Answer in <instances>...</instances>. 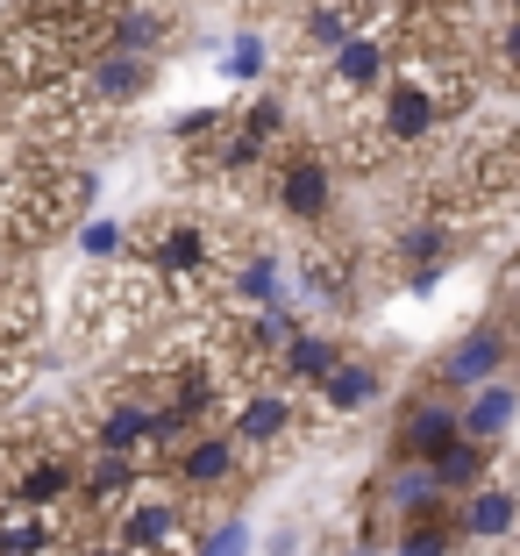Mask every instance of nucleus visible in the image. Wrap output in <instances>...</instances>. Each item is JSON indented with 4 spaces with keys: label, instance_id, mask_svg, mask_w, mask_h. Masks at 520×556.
<instances>
[{
    "label": "nucleus",
    "instance_id": "nucleus-21",
    "mask_svg": "<svg viewBox=\"0 0 520 556\" xmlns=\"http://www.w3.org/2000/svg\"><path fill=\"white\" fill-rule=\"evenodd\" d=\"M464 535H456V514H428V521H399L392 535V556H456Z\"/></svg>",
    "mask_w": 520,
    "mask_h": 556
},
{
    "label": "nucleus",
    "instance_id": "nucleus-32",
    "mask_svg": "<svg viewBox=\"0 0 520 556\" xmlns=\"http://www.w3.org/2000/svg\"><path fill=\"white\" fill-rule=\"evenodd\" d=\"M513 542H520V535H513Z\"/></svg>",
    "mask_w": 520,
    "mask_h": 556
},
{
    "label": "nucleus",
    "instance_id": "nucleus-5",
    "mask_svg": "<svg viewBox=\"0 0 520 556\" xmlns=\"http://www.w3.org/2000/svg\"><path fill=\"white\" fill-rule=\"evenodd\" d=\"M513 364H520V328L513 321H471L435 357V386L449 400H464V393H478V386H492V378H506Z\"/></svg>",
    "mask_w": 520,
    "mask_h": 556
},
{
    "label": "nucleus",
    "instance_id": "nucleus-8",
    "mask_svg": "<svg viewBox=\"0 0 520 556\" xmlns=\"http://www.w3.org/2000/svg\"><path fill=\"white\" fill-rule=\"evenodd\" d=\"M228 428L250 442V457H264V450H278V442L300 435V393L286 386V378H257L250 393H236Z\"/></svg>",
    "mask_w": 520,
    "mask_h": 556
},
{
    "label": "nucleus",
    "instance_id": "nucleus-23",
    "mask_svg": "<svg viewBox=\"0 0 520 556\" xmlns=\"http://www.w3.org/2000/svg\"><path fill=\"white\" fill-rule=\"evenodd\" d=\"M129 250H136V229H122V222H107V214H93V222L79 229V257L93 264V271L100 264H122Z\"/></svg>",
    "mask_w": 520,
    "mask_h": 556
},
{
    "label": "nucleus",
    "instance_id": "nucleus-31",
    "mask_svg": "<svg viewBox=\"0 0 520 556\" xmlns=\"http://www.w3.org/2000/svg\"><path fill=\"white\" fill-rule=\"evenodd\" d=\"M499 15H520V0H499Z\"/></svg>",
    "mask_w": 520,
    "mask_h": 556
},
{
    "label": "nucleus",
    "instance_id": "nucleus-17",
    "mask_svg": "<svg viewBox=\"0 0 520 556\" xmlns=\"http://www.w3.org/2000/svg\"><path fill=\"white\" fill-rule=\"evenodd\" d=\"M342 357H350V350H342V336H321V328H300L293 343L278 350V371H271V378H286L293 393H314V386H321V378L335 371Z\"/></svg>",
    "mask_w": 520,
    "mask_h": 556
},
{
    "label": "nucleus",
    "instance_id": "nucleus-4",
    "mask_svg": "<svg viewBox=\"0 0 520 556\" xmlns=\"http://www.w3.org/2000/svg\"><path fill=\"white\" fill-rule=\"evenodd\" d=\"M157 464H164V478H172L186 500H214V492H228L250 471V442L228 421H214V428H193V435H186L172 457H157Z\"/></svg>",
    "mask_w": 520,
    "mask_h": 556
},
{
    "label": "nucleus",
    "instance_id": "nucleus-11",
    "mask_svg": "<svg viewBox=\"0 0 520 556\" xmlns=\"http://www.w3.org/2000/svg\"><path fill=\"white\" fill-rule=\"evenodd\" d=\"M456 535H464V549H485V542L520 535V485L485 478L478 492H464V500H456Z\"/></svg>",
    "mask_w": 520,
    "mask_h": 556
},
{
    "label": "nucleus",
    "instance_id": "nucleus-30",
    "mask_svg": "<svg viewBox=\"0 0 520 556\" xmlns=\"http://www.w3.org/2000/svg\"><path fill=\"white\" fill-rule=\"evenodd\" d=\"M513 307H520V257H513Z\"/></svg>",
    "mask_w": 520,
    "mask_h": 556
},
{
    "label": "nucleus",
    "instance_id": "nucleus-3",
    "mask_svg": "<svg viewBox=\"0 0 520 556\" xmlns=\"http://www.w3.org/2000/svg\"><path fill=\"white\" fill-rule=\"evenodd\" d=\"M335 186H342V157H328L321 143H278L271 164L257 172L264 207L293 229H321L335 214Z\"/></svg>",
    "mask_w": 520,
    "mask_h": 556
},
{
    "label": "nucleus",
    "instance_id": "nucleus-2",
    "mask_svg": "<svg viewBox=\"0 0 520 556\" xmlns=\"http://www.w3.org/2000/svg\"><path fill=\"white\" fill-rule=\"evenodd\" d=\"M399 58H407V0L378 8L335 58H321V65H314V93H321V108H335V115H357L364 100L392 79Z\"/></svg>",
    "mask_w": 520,
    "mask_h": 556
},
{
    "label": "nucleus",
    "instance_id": "nucleus-14",
    "mask_svg": "<svg viewBox=\"0 0 520 556\" xmlns=\"http://www.w3.org/2000/svg\"><path fill=\"white\" fill-rule=\"evenodd\" d=\"M314 400H321V414L350 421V414H364V407H378V400H385V371H378L371 357H342L335 371L314 386Z\"/></svg>",
    "mask_w": 520,
    "mask_h": 556
},
{
    "label": "nucleus",
    "instance_id": "nucleus-18",
    "mask_svg": "<svg viewBox=\"0 0 520 556\" xmlns=\"http://www.w3.org/2000/svg\"><path fill=\"white\" fill-rule=\"evenodd\" d=\"M293 278H300V293H307L314 307L350 314V300H357V264L335 257V250H307V257L293 264Z\"/></svg>",
    "mask_w": 520,
    "mask_h": 556
},
{
    "label": "nucleus",
    "instance_id": "nucleus-10",
    "mask_svg": "<svg viewBox=\"0 0 520 556\" xmlns=\"http://www.w3.org/2000/svg\"><path fill=\"white\" fill-rule=\"evenodd\" d=\"M79 86H86V100H93L100 115H107V108H136V100H143L150 86H157V58H143V50H114V43H100Z\"/></svg>",
    "mask_w": 520,
    "mask_h": 556
},
{
    "label": "nucleus",
    "instance_id": "nucleus-28",
    "mask_svg": "<svg viewBox=\"0 0 520 556\" xmlns=\"http://www.w3.org/2000/svg\"><path fill=\"white\" fill-rule=\"evenodd\" d=\"M72 556H136V549H129V542H114V535H93V542H79Z\"/></svg>",
    "mask_w": 520,
    "mask_h": 556
},
{
    "label": "nucleus",
    "instance_id": "nucleus-6",
    "mask_svg": "<svg viewBox=\"0 0 520 556\" xmlns=\"http://www.w3.org/2000/svg\"><path fill=\"white\" fill-rule=\"evenodd\" d=\"M86 450L93 457H150L157 450V400L122 378V393L86 421Z\"/></svg>",
    "mask_w": 520,
    "mask_h": 556
},
{
    "label": "nucleus",
    "instance_id": "nucleus-27",
    "mask_svg": "<svg viewBox=\"0 0 520 556\" xmlns=\"http://www.w3.org/2000/svg\"><path fill=\"white\" fill-rule=\"evenodd\" d=\"M449 271H456V264H407V293H421V300H428Z\"/></svg>",
    "mask_w": 520,
    "mask_h": 556
},
{
    "label": "nucleus",
    "instance_id": "nucleus-26",
    "mask_svg": "<svg viewBox=\"0 0 520 556\" xmlns=\"http://www.w3.org/2000/svg\"><path fill=\"white\" fill-rule=\"evenodd\" d=\"M243 549H250V528H243V521H221L193 556H243Z\"/></svg>",
    "mask_w": 520,
    "mask_h": 556
},
{
    "label": "nucleus",
    "instance_id": "nucleus-22",
    "mask_svg": "<svg viewBox=\"0 0 520 556\" xmlns=\"http://www.w3.org/2000/svg\"><path fill=\"white\" fill-rule=\"evenodd\" d=\"M236 129H243L250 143L278 150V143H286V129H293V108H286V93H278V86H271V93H257V100H250V108H243V115H236Z\"/></svg>",
    "mask_w": 520,
    "mask_h": 556
},
{
    "label": "nucleus",
    "instance_id": "nucleus-1",
    "mask_svg": "<svg viewBox=\"0 0 520 556\" xmlns=\"http://www.w3.org/2000/svg\"><path fill=\"white\" fill-rule=\"evenodd\" d=\"M129 257L150 264L172 300H200L207 286L221 293V278H228V264L243 257V243L228 229H214L207 214H150V222H136Z\"/></svg>",
    "mask_w": 520,
    "mask_h": 556
},
{
    "label": "nucleus",
    "instance_id": "nucleus-9",
    "mask_svg": "<svg viewBox=\"0 0 520 556\" xmlns=\"http://www.w3.org/2000/svg\"><path fill=\"white\" fill-rule=\"evenodd\" d=\"M464 442V407H449V393H421L407 414H399V428H392V457H421L435 464L442 450H456Z\"/></svg>",
    "mask_w": 520,
    "mask_h": 556
},
{
    "label": "nucleus",
    "instance_id": "nucleus-29",
    "mask_svg": "<svg viewBox=\"0 0 520 556\" xmlns=\"http://www.w3.org/2000/svg\"><path fill=\"white\" fill-rule=\"evenodd\" d=\"M342 556H385V549H378V535H364V542H350Z\"/></svg>",
    "mask_w": 520,
    "mask_h": 556
},
{
    "label": "nucleus",
    "instance_id": "nucleus-13",
    "mask_svg": "<svg viewBox=\"0 0 520 556\" xmlns=\"http://www.w3.org/2000/svg\"><path fill=\"white\" fill-rule=\"evenodd\" d=\"M136 492H143V457H93V464H86V478H79V500H72V507L93 514V521H100V514L114 521Z\"/></svg>",
    "mask_w": 520,
    "mask_h": 556
},
{
    "label": "nucleus",
    "instance_id": "nucleus-7",
    "mask_svg": "<svg viewBox=\"0 0 520 556\" xmlns=\"http://www.w3.org/2000/svg\"><path fill=\"white\" fill-rule=\"evenodd\" d=\"M186 507H193V500H186L179 485H172V492H164V485H143L129 507L107 521V535L129 542L136 556H157V549H172V542H186V528H193V521H186Z\"/></svg>",
    "mask_w": 520,
    "mask_h": 556
},
{
    "label": "nucleus",
    "instance_id": "nucleus-16",
    "mask_svg": "<svg viewBox=\"0 0 520 556\" xmlns=\"http://www.w3.org/2000/svg\"><path fill=\"white\" fill-rule=\"evenodd\" d=\"M79 464L65 457V450H50V457H36L29 471L15 478V492H8V500H15V507H36V514H58V507H72V500H79Z\"/></svg>",
    "mask_w": 520,
    "mask_h": 556
},
{
    "label": "nucleus",
    "instance_id": "nucleus-15",
    "mask_svg": "<svg viewBox=\"0 0 520 556\" xmlns=\"http://www.w3.org/2000/svg\"><path fill=\"white\" fill-rule=\"evenodd\" d=\"M513 428H520V378L513 371L492 378V386H478V393H464V435H478V442L499 450Z\"/></svg>",
    "mask_w": 520,
    "mask_h": 556
},
{
    "label": "nucleus",
    "instance_id": "nucleus-24",
    "mask_svg": "<svg viewBox=\"0 0 520 556\" xmlns=\"http://www.w3.org/2000/svg\"><path fill=\"white\" fill-rule=\"evenodd\" d=\"M485 58H492V72H499V79L520 86V15H499V22H492Z\"/></svg>",
    "mask_w": 520,
    "mask_h": 556
},
{
    "label": "nucleus",
    "instance_id": "nucleus-12",
    "mask_svg": "<svg viewBox=\"0 0 520 556\" xmlns=\"http://www.w3.org/2000/svg\"><path fill=\"white\" fill-rule=\"evenodd\" d=\"M221 300H228V307H243V314L286 307V300H293V264L271 257V250H243V257L228 264V278H221Z\"/></svg>",
    "mask_w": 520,
    "mask_h": 556
},
{
    "label": "nucleus",
    "instance_id": "nucleus-19",
    "mask_svg": "<svg viewBox=\"0 0 520 556\" xmlns=\"http://www.w3.org/2000/svg\"><path fill=\"white\" fill-rule=\"evenodd\" d=\"M107 43L114 50H143V58H164V43H172V15H157V8H114L107 15Z\"/></svg>",
    "mask_w": 520,
    "mask_h": 556
},
{
    "label": "nucleus",
    "instance_id": "nucleus-20",
    "mask_svg": "<svg viewBox=\"0 0 520 556\" xmlns=\"http://www.w3.org/2000/svg\"><path fill=\"white\" fill-rule=\"evenodd\" d=\"M435 471H442V485H449V500H464V492H478L492 478V442L464 435L456 450H442V457H435Z\"/></svg>",
    "mask_w": 520,
    "mask_h": 556
},
{
    "label": "nucleus",
    "instance_id": "nucleus-25",
    "mask_svg": "<svg viewBox=\"0 0 520 556\" xmlns=\"http://www.w3.org/2000/svg\"><path fill=\"white\" fill-rule=\"evenodd\" d=\"M264 58H271V43H264V36H236V43H228V58H221V79H236V86L264 79Z\"/></svg>",
    "mask_w": 520,
    "mask_h": 556
}]
</instances>
